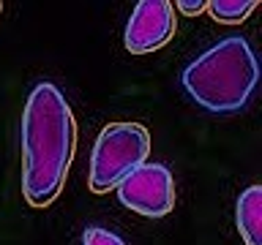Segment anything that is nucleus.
Masks as SVG:
<instances>
[{
    "instance_id": "1",
    "label": "nucleus",
    "mask_w": 262,
    "mask_h": 245,
    "mask_svg": "<svg viewBox=\"0 0 262 245\" xmlns=\"http://www.w3.org/2000/svg\"><path fill=\"white\" fill-rule=\"evenodd\" d=\"M77 153V120L52 82L30 90L22 109V193L30 207H49L66 185Z\"/></svg>"
},
{
    "instance_id": "2",
    "label": "nucleus",
    "mask_w": 262,
    "mask_h": 245,
    "mask_svg": "<svg viewBox=\"0 0 262 245\" xmlns=\"http://www.w3.org/2000/svg\"><path fill=\"white\" fill-rule=\"evenodd\" d=\"M259 82V65L246 38L219 41L183 71V90L196 106L213 114L241 112Z\"/></svg>"
},
{
    "instance_id": "3",
    "label": "nucleus",
    "mask_w": 262,
    "mask_h": 245,
    "mask_svg": "<svg viewBox=\"0 0 262 245\" xmlns=\"http://www.w3.org/2000/svg\"><path fill=\"white\" fill-rule=\"evenodd\" d=\"M150 134L142 122H110L101 128L90 153L88 188L93 193L115 191L131 172L147 163Z\"/></svg>"
},
{
    "instance_id": "4",
    "label": "nucleus",
    "mask_w": 262,
    "mask_h": 245,
    "mask_svg": "<svg viewBox=\"0 0 262 245\" xmlns=\"http://www.w3.org/2000/svg\"><path fill=\"white\" fill-rule=\"evenodd\" d=\"M123 207L145 218H164L175 210V177L164 163H142L115 188Z\"/></svg>"
},
{
    "instance_id": "5",
    "label": "nucleus",
    "mask_w": 262,
    "mask_h": 245,
    "mask_svg": "<svg viewBox=\"0 0 262 245\" xmlns=\"http://www.w3.org/2000/svg\"><path fill=\"white\" fill-rule=\"evenodd\" d=\"M175 30L178 19L169 0H142L131 11L123 44L131 55H147L167 46L175 38Z\"/></svg>"
},
{
    "instance_id": "6",
    "label": "nucleus",
    "mask_w": 262,
    "mask_h": 245,
    "mask_svg": "<svg viewBox=\"0 0 262 245\" xmlns=\"http://www.w3.org/2000/svg\"><path fill=\"white\" fill-rule=\"evenodd\" d=\"M235 224L246 245H262V185H249L235 204Z\"/></svg>"
},
{
    "instance_id": "7",
    "label": "nucleus",
    "mask_w": 262,
    "mask_h": 245,
    "mask_svg": "<svg viewBox=\"0 0 262 245\" xmlns=\"http://www.w3.org/2000/svg\"><path fill=\"white\" fill-rule=\"evenodd\" d=\"M257 6V0H210L205 3V11L221 24H241L249 19V14Z\"/></svg>"
},
{
    "instance_id": "8",
    "label": "nucleus",
    "mask_w": 262,
    "mask_h": 245,
    "mask_svg": "<svg viewBox=\"0 0 262 245\" xmlns=\"http://www.w3.org/2000/svg\"><path fill=\"white\" fill-rule=\"evenodd\" d=\"M82 245H126V242L104 226H88L85 234H82Z\"/></svg>"
},
{
    "instance_id": "9",
    "label": "nucleus",
    "mask_w": 262,
    "mask_h": 245,
    "mask_svg": "<svg viewBox=\"0 0 262 245\" xmlns=\"http://www.w3.org/2000/svg\"><path fill=\"white\" fill-rule=\"evenodd\" d=\"M172 8L183 16H200L205 11V0H178V3H172Z\"/></svg>"
},
{
    "instance_id": "10",
    "label": "nucleus",
    "mask_w": 262,
    "mask_h": 245,
    "mask_svg": "<svg viewBox=\"0 0 262 245\" xmlns=\"http://www.w3.org/2000/svg\"><path fill=\"white\" fill-rule=\"evenodd\" d=\"M0 11H3V3H0Z\"/></svg>"
}]
</instances>
